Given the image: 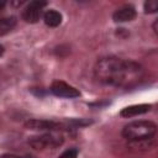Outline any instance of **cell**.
<instances>
[{
  "label": "cell",
  "instance_id": "cell-1",
  "mask_svg": "<svg viewBox=\"0 0 158 158\" xmlns=\"http://www.w3.org/2000/svg\"><path fill=\"white\" fill-rule=\"evenodd\" d=\"M95 79L105 85L111 86H131L142 77L139 64L123 60L117 57H106L98 60L94 68Z\"/></svg>",
  "mask_w": 158,
  "mask_h": 158
},
{
  "label": "cell",
  "instance_id": "cell-2",
  "mask_svg": "<svg viewBox=\"0 0 158 158\" xmlns=\"http://www.w3.org/2000/svg\"><path fill=\"white\" fill-rule=\"evenodd\" d=\"M156 131L157 126L151 121H135L123 127L122 135L128 141H141L152 138Z\"/></svg>",
  "mask_w": 158,
  "mask_h": 158
},
{
  "label": "cell",
  "instance_id": "cell-3",
  "mask_svg": "<svg viewBox=\"0 0 158 158\" xmlns=\"http://www.w3.org/2000/svg\"><path fill=\"white\" fill-rule=\"evenodd\" d=\"M28 143L35 149H44V148H54L63 143V137L54 133H46L42 136L31 137Z\"/></svg>",
  "mask_w": 158,
  "mask_h": 158
},
{
  "label": "cell",
  "instance_id": "cell-4",
  "mask_svg": "<svg viewBox=\"0 0 158 158\" xmlns=\"http://www.w3.org/2000/svg\"><path fill=\"white\" fill-rule=\"evenodd\" d=\"M46 6L44 1H31L22 12V19L28 23H36L41 15H42V7Z\"/></svg>",
  "mask_w": 158,
  "mask_h": 158
},
{
  "label": "cell",
  "instance_id": "cell-5",
  "mask_svg": "<svg viewBox=\"0 0 158 158\" xmlns=\"http://www.w3.org/2000/svg\"><path fill=\"white\" fill-rule=\"evenodd\" d=\"M51 91L57 95V96H60V98H69V99H73V98H78L80 95V93L72 85L62 81V80H56L52 83L51 85Z\"/></svg>",
  "mask_w": 158,
  "mask_h": 158
},
{
  "label": "cell",
  "instance_id": "cell-6",
  "mask_svg": "<svg viewBox=\"0 0 158 158\" xmlns=\"http://www.w3.org/2000/svg\"><path fill=\"white\" fill-rule=\"evenodd\" d=\"M135 17H136V10L131 5H125L117 9L112 15V19L115 22H127L133 20Z\"/></svg>",
  "mask_w": 158,
  "mask_h": 158
},
{
  "label": "cell",
  "instance_id": "cell-7",
  "mask_svg": "<svg viewBox=\"0 0 158 158\" xmlns=\"http://www.w3.org/2000/svg\"><path fill=\"white\" fill-rule=\"evenodd\" d=\"M25 127L28 130H36V131H43V130L54 131L59 128V125L57 122L47 121V120H28L25 123Z\"/></svg>",
  "mask_w": 158,
  "mask_h": 158
},
{
  "label": "cell",
  "instance_id": "cell-8",
  "mask_svg": "<svg viewBox=\"0 0 158 158\" xmlns=\"http://www.w3.org/2000/svg\"><path fill=\"white\" fill-rule=\"evenodd\" d=\"M151 110V105H147V104H141V105H132V106H128V107H125L122 111H121V116L122 117H133V116H137V115H142V114H146Z\"/></svg>",
  "mask_w": 158,
  "mask_h": 158
},
{
  "label": "cell",
  "instance_id": "cell-9",
  "mask_svg": "<svg viewBox=\"0 0 158 158\" xmlns=\"http://www.w3.org/2000/svg\"><path fill=\"white\" fill-rule=\"evenodd\" d=\"M44 23L49 27H57L62 22V15L56 10H48L43 15Z\"/></svg>",
  "mask_w": 158,
  "mask_h": 158
},
{
  "label": "cell",
  "instance_id": "cell-10",
  "mask_svg": "<svg viewBox=\"0 0 158 158\" xmlns=\"http://www.w3.org/2000/svg\"><path fill=\"white\" fill-rule=\"evenodd\" d=\"M16 25V19L15 17H4L0 19V36L6 35L10 32Z\"/></svg>",
  "mask_w": 158,
  "mask_h": 158
},
{
  "label": "cell",
  "instance_id": "cell-11",
  "mask_svg": "<svg viewBox=\"0 0 158 158\" xmlns=\"http://www.w3.org/2000/svg\"><path fill=\"white\" fill-rule=\"evenodd\" d=\"M158 10V1L157 0H148L144 2V12L153 14Z\"/></svg>",
  "mask_w": 158,
  "mask_h": 158
},
{
  "label": "cell",
  "instance_id": "cell-12",
  "mask_svg": "<svg viewBox=\"0 0 158 158\" xmlns=\"http://www.w3.org/2000/svg\"><path fill=\"white\" fill-rule=\"evenodd\" d=\"M78 157V151L72 148V149H67L64 151L58 158H77Z\"/></svg>",
  "mask_w": 158,
  "mask_h": 158
},
{
  "label": "cell",
  "instance_id": "cell-13",
  "mask_svg": "<svg viewBox=\"0 0 158 158\" xmlns=\"http://www.w3.org/2000/svg\"><path fill=\"white\" fill-rule=\"evenodd\" d=\"M1 158H20V157H17V156H14V154H5V156H2Z\"/></svg>",
  "mask_w": 158,
  "mask_h": 158
},
{
  "label": "cell",
  "instance_id": "cell-14",
  "mask_svg": "<svg viewBox=\"0 0 158 158\" xmlns=\"http://www.w3.org/2000/svg\"><path fill=\"white\" fill-rule=\"evenodd\" d=\"M4 6H5V1H4V0H0V10H1Z\"/></svg>",
  "mask_w": 158,
  "mask_h": 158
},
{
  "label": "cell",
  "instance_id": "cell-15",
  "mask_svg": "<svg viewBox=\"0 0 158 158\" xmlns=\"http://www.w3.org/2000/svg\"><path fill=\"white\" fill-rule=\"evenodd\" d=\"M2 53H4V47H2L1 44H0V57L2 56Z\"/></svg>",
  "mask_w": 158,
  "mask_h": 158
}]
</instances>
